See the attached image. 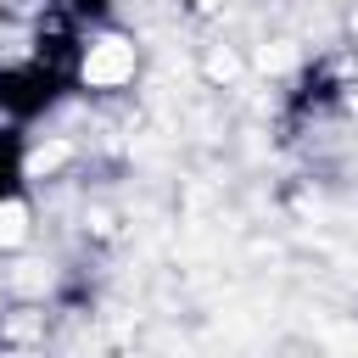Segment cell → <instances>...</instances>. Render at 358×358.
Segmentation results:
<instances>
[{
	"label": "cell",
	"instance_id": "cell-1",
	"mask_svg": "<svg viewBox=\"0 0 358 358\" xmlns=\"http://www.w3.org/2000/svg\"><path fill=\"white\" fill-rule=\"evenodd\" d=\"M6 196H28V151L17 129H0V201Z\"/></svg>",
	"mask_w": 358,
	"mask_h": 358
},
{
	"label": "cell",
	"instance_id": "cell-2",
	"mask_svg": "<svg viewBox=\"0 0 358 358\" xmlns=\"http://www.w3.org/2000/svg\"><path fill=\"white\" fill-rule=\"evenodd\" d=\"M56 6H78V11H90V6H106V0H56Z\"/></svg>",
	"mask_w": 358,
	"mask_h": 358
}]
</instances>
